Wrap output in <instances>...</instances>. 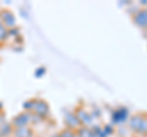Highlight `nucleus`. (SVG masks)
<instances>
[{
	"label": "nucleus",
	"instance_id": "obj_1",
	"mask_svg": "<svg viewBox=\"0 0 147 137\" xmlns=\"http://www.w3.org/2000/svg\"><path fill=\"white\" fill-rule=\"evenodd\" d=\"M18 131L22 132V135H18V136H16V137H31V136H32V132H31L28 129H27V127H25V126L18 127Z\"/></svg>",
	"mask_w": 147,
	"mask_h": 137
},
{
	"label": "nucleus",
	"instance_id": "obj_2",
	"mask_svg": "<svg viewBox=\"0 0 147 137\" xmlns=\"http://www.w3.org/2000/svg\"><path fill=\"white\" fill-rule=\"evenodd\" d=\"M5 36H6V30H5V27L3 26L1 22H0V39H3Z\"/></svg>",
	"mask_w": 147,
	"mask_h": 137
}]
</instances>
